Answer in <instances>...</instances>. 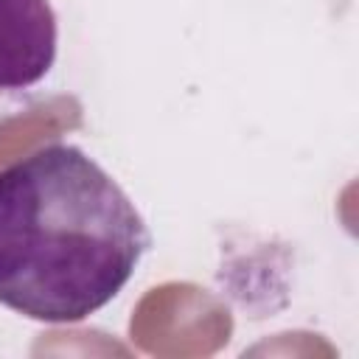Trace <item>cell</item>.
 <instances>
[{"mask_svg":"<svg viewBox=\"0 0 359 359\" xmlns=\"http://www.w3.org/2000/svg\"><path fill=\"white\" fill-rule=\"evenodd\" d=\"M149 230L79 146L48 143L0 171V303L42 323L101 311L135 275Z\"/></svg>","mask_w":359,"mask_h":359,"instance_id":"1","label":"cell"},{"mask_svg":"<svg viewBox=\"0 0 359 359\" xmlns=\"http://www.w3.org/2000/svg\"><path fill=\"white\" fill-rule=\"evenodd\" d=\"M56 14L48 0H0V90H25L56 62Z\"/></svg>","mask_w":359,"mask_h":359,"instance_id":"2","label":"cell"}]
</instances>
